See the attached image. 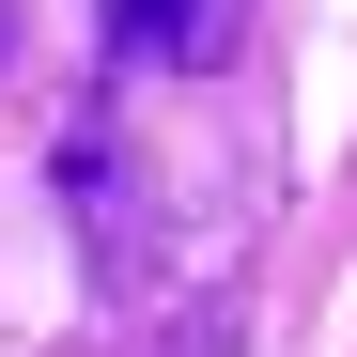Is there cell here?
<instances>
[{
    "mask_svg": "<svg viewBox=\"0 0 357 357\" xmlns=\"http://www.w3.org/2000/svg\"><path fill=\"white\" fill-rule=\"evenodd\" d=\"M171 357H233V311H218V295H202L187 326H171Z\"/></svg>",
    "mask_w": 357,
    "mask_h": 357,
    "instance_id": "3",
    "label": "cell"
},
{
    "mask_svg": "<svg viewBox=\"0 0 357 357\" xmlns=\"http://www.w3.org/2000/svg\"><path fill=\"white\" fill-rule=\"evenodd\" d=\"M47 187H63V218H78V249H93L109 295L155 280V187H140V155H125V125H109V109H78V125H63Z\"/></svg>",
    "mask_w": 357,
    "mask_h": 357,
    "instance_id": "1",
    "label": "cell"
},
{
    "mask_svg": "<svg viewBox=\"0 0 357 357\" xmlns=\"http://www.w3.org/2000/svg\"><path fill=\"white\" fill-rule=\"evenodd\" d=\"M233 0H109V63H218Z\"/></svg>",
    "mask_w": 357,
    "mask_h": 357,
    "instance_id": "2",
    "label": "cell"
}]
</instances>
